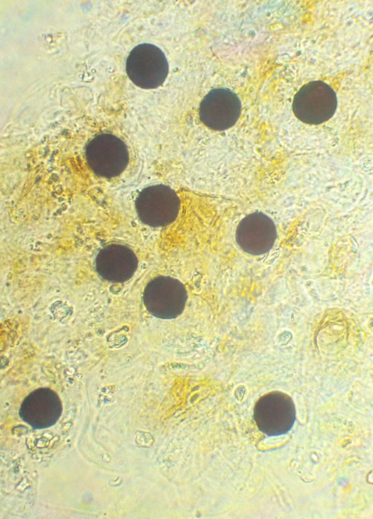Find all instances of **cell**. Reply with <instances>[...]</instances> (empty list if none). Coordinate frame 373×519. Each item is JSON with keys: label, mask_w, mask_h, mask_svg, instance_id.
<instances>
[{"label": "cell", "mask_w": 373, "mask_h": 519, "mask_svg": "<svg viewBox=\"0 0 373 519\" xmlns=\"http://www.w3.org/2000/svg\"><path fill=\"white\" fill-rule=\"evenodd\" d=\"M179 199L169 187L158 184L141 191L135 200V208L140 220L152 227H163L177 214Z\"/></svg>", "instance_id": "3957f363"}, {"label": "cell", "mask_w": 373, "mask_h": 519, "mask_svg": "<svg viewBox=\"0 0 373 519\" xmlns=\"http://www.w3.org/2000/svg\"><path fill=\"white\" fill-rule=\"evenodd\" d=\"M168 70L165 54L159 48L151 44L137 45L126 59L127 76L135 85L142 89L159 87L166 79Z\"/></svg>", "instance_id": "6da1fadb"}, {"label": "cell", "mask_w": 373, "mask_h": 519, "mask_svg": "<svg viewBox=\"0 0 373 519\" xmlns=\"http://www.w3.org/2000/svg\"><path fill=\"white\" fill-rule=\"evenodd\" d=\"M92 162L95 169L106 175H117L126 168L129 161L127 146L120 139L103 136L94 142Z\"/></svg>", "instance_id": "5b68a950"}, {"label": "cell", "mask_w": 373, "mask_h": 519, "mask_svg": "<svg viewBox=\"0 0 373 519\" xmlns=\"http://www.w3.org/2000/svg\"><path fill=\"white\" fill-rule=\"evenodd\" d=\"M253 418L259 430L267 435L285 434L290 431L296 420L294 402L282 392L265 394L254 406Z\"/></svg>", "instance_id": "7a4b0ae2"}, {"label": "cell", "mask_w": 373, "mask_h": 519, "mask_svg": "<svg viewBox=\"0 0 373 519\" xmlns=\"http://www.w3.org/2000/svg\"><path fill=\"white\" fill-rule=\"evenodd\" d=\"M241 110L239 97L225 88L210 91L201 101L199 110L200 121L208 128L223 131L232 127L238 121Z\"/></svg>", "instance_id": "277c9868"}]
</instances>
